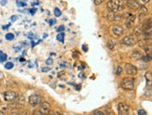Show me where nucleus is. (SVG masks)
Instances as JSON below:
<instances>
[{
    "mask_svg": "<svg viewBox=\"0 0 152 115\" xmlns=\"http://www.w3.org/2000/svg\"><path fill=\"white\" fill-rule=\"evenodd\" d=\"M115 45H116V41L113 40V39H110V40L108 41V43H107V47H108L110 50L114 49Z\"/></svg>",
    "mask_w": 152,
    "mask_h": 115,
    "instance_id": "15",
    "label": "nucleus"
},
{
    "mask_svg": "<svg viewBox=\"0 0 152 115\" xmlns=\"http://www.w3.org/2000/svg\"><path fill=\"white\" fill-rule=\"evenodd\" d=\"M104 113V115H114V112H113V110H110V109H105V110L102 111Z\"/></svg>",
    "mask_w": 152,
    "mask_h": 115,
    "instance_id": "19",
    "label": "nucleus"
},
{
    "mask_svg": "<svg viewBox=\"0 0 152 115\" xmlns=\"http://www.w3.org/2000/svg\"><path fill=\"white\" fill-rule=\"evenodd\" d=\"M13 66H14L13 63H11V62H8V63L5 65V67L7 69H11L12 67H13Z\"/></svg>",
    "mask_w": 152,
    "mask_h": 115,
    "instance_id": "23",
    "label": "nucleus"
},
{
    "mask_svg": "<svg viewBox=\"0 0 152 115\" xmlns=\"http://www.w3.org/2000/svg\"><path fill=\"white\" fill-rule=\"evenodd\" d=\"M122 1H126V0H122Z\"/></svg>",
    "mask_w": 152,
    "mask_h": 115,
    "instance_id": "43",
    "label": "nucleus"
},
{
    "mask_svg": "<svg viewBox=\"0 0 152 115\" xmlns=\"http://www.w3.org/2000/svg\"><path fill=\"white\" fill-rule=\"evenodd\" d=\"M11 20L12 21V22H14V21H16V20H17V16H12V17L11 18Z\"/></svg>",
    "mask_w": 152,
    "mask_h": 115,
    "instance_id": "35",
    "label": "nucleus"
},
{
    "mask_svg": "<svg viewBox=\"0 0 152 115\" xmlns=\"http://www.w3.org/2000/svg\"><path fill=\"white\" fill-rule=\"evenodd\" d=\"M146 78L147 79H148V82H151V71H148L146 74Z\"/></svg>",
    "mask_w": 152,
    "mask_h": 115,
    "instance_id": "26",
    "label": "nucleus"
},
{
    "mask_svg": "<svg viewBox=\"0 0 152 115\" xmlns=\"http://www.w3.org/2000/svg\"><path fill=\"white\" fill-rule=\"evenodd\" d=\"M92 115H104V113H103L101 110H95V111H93Z\"/></svg>",
    "mask_w": 152,
    "mask_h": 115,
    "instance_id": "25",
    "label": "nucleus"
},
{
    "mask_svg": "<svg viewBox=\"0 0 152 115\" xmlns=\"http://www.w3.org/2000/svg\"><path fill=\"white\" fill-rule=\"evenodd\" d=\"M45 63H46V65H53V63H54V61H53V59L52 58H48L46 61H45Z\"/></svg>",
    "mask_w": 152,
    "mask_h": 115,
    "instance_id": "28",
    "label": "nucleus"
},
{
    "mask_svg": "<svg viewBox=\"0 0 152 115\" xmlns=\"http://www.w3.org/2000/svg\"><path fill=\"white\" fill-rule=\"evenodd\" d=\"M118 115H128L129 114V106L126 103H119L117 106Z\"/></svg>",
    "mask_w": 152,
    "mask_h": 115,
    "instance_id": "7",
    "label": "nucleus"
},
{
    "mask_svg": "<svg viewBox=\"0 0 152 115\" xmlns=\"http://www.w3.org/2000/svg\"><path fill=\"white\" fill-rule=\"evenodd\" d=\"M83 50H84V52H87V45H83Z\"/></svg>",
    "mask_w": 152,
    "mask_h": 115,
    "instance_id": "36",
    "label": "nucleus"
},
{
    "mask_svg": "<svg viewBox=\"0 0 152 115\" xmlns=\"http://www.w3.org/2000/svg\"><path fill=\"white\" fill-rule=\"evenodd\" d=\"M107 8L110 11L117 12L124 8V3L122 0H109L107 2Z\"/></svg>",
    "mask_w": 152,
    "mask_h": 115,
    "instance_id": "1",
    "label": "nucleus"
},
{
    "mask_svg": "<svg viewBox=\"0 0 152 115\" xmlns=\"http://www.w3.org/2000/svg\"><path fill=\"white\" fill-rule=\"evenodd\" d=\"M6 39L8 41H11V40H13L14 39V35L12 33H8L7 35H6Z\"/></svg>",
    "mask_w": 152,
    "mask_h": 115,
    "instance_id": "17",
    "label": "nucleus"
},
{
    "mask_svg": "<svg viewBox=\"0 0 152 115\" xmlns=\"http://www.w3.org/2000/svg\"><path fill=\"white\" fill-rule=\"evenodd\" d=\"M5 60H7V54L3 53V52L0 51V62H4Z\"/></svg>",
    "mask_w": 152,
    "mask_h": 115,
    "instance_id": "20",
    "label": "nucleus"
},
{
    "mask_svg": "<svg viewBox=\"0 0 152 115\" xmlns=\"http://www.w3.org/2000/svg\"><path fill=\"white\" fill-rule=\"evenodd\" d=\"M17 6H19V7H25V3H22V2H19V1H18V2H17Z\"/></svg>",
    "mask_w": 152,
    "mask_h": 115,
    "instance_id": "33",
    "label": "nucleus"
},
{
    "mask_svg": "<svg viewBox=\"0 0 152 115\" xmlns=\"http://www.w3.org/2000/svg\"><path fill=\"white\" fill-rule=\"evenodd\" d=\"M30 13H31V14H32V15H33V14H34V13H35V11H36V8H35V9H30Z\"/></svg>",
    "mask_w": 152,
    "mask_h": 115,
    "instance_id": "37",
    "label": "nucleus"
},
{
    "mask_svg": "<svg viewBox=\"0 0 152 115\" xmlns=\"http://www.w3.org/2000/svg\"><path fill=\"white\" fill-rule=\"evenodd\" d=\"M0 115H6L4 112H2V111H0Z\"/></svg>",
    "mask_w": 152,
    "mask_h": 115,
    "instance_id": "41",
    "label": "nucleus"
},
{
    "mask_svg": "<svg viewBox=\"0 0 152 115\" xmlns=\"http://www.w3.org/2000/svg\"><path fill=\"white\" fill-rule=\"evenodd\" d=\"M137 42H138V39L132 36L125 37V38L121 40V43H122L123 45H126V46H132V45H135Z\"/></svg>",
    "mask_w": 152,
    "mask_h": 115,
    "instance_id": "3",
    "label": "nucleus"
},
{
    "mask_svg": "<svg viewBox=\"0 0 152 115\" xmlns=\"http://www.w3.org/2000/svg\"><path fill=\"white\" fill-rule=\"evenodd\" d=\"M121 87L124 90L132 91L134 89V79L131 78H125L121 80Z\"/></svg>",
    "mask_w": 152,
    "mask_h": 115,
    "instance_id": "2",
    "label": "nucleus"
},
{
    "mask_svg": "<svg viewBox=\"0 0 152 115\" xmlns=\"http://www.w3.org/2000/svg\"><path fill=\"white\" fill-rule=\"evenodd\" d=\"M122 18V16L120 14L117 13V12H113V11H110L108 14H107V19L110 21V22H117V21H120Z\"/></svg>",
    "mask_w": 152,
    "mask_h": 115,
    "instance_id": "10",
    "label": "nucleus"
},
{
    "mask_svg": "<svg viewBox=\"0 0 152 115\" xmlns=\"http://www.w3.org/2000/svg\"><path fill=\"white\" fill-rule=\"evenodd\" d=\"M143 60H144V62H146V63H148V62H150L151 61V54H148V55H146V56H143V58H142Z\"/></svg>",
    "mask_w": 152,
    "mask_h": 115,
    "instance_id": "18",
    "label": "nucleus"
},
{
    "mask_svg": "<svg viewBox=\"0 0 152 115\" xmlns=\"http://www.w3.org/2000/svg\"><path fill=\"white\" fill-rule=\"evenodd\" d=\"M134 21H135V15L132 13H129L126 17L125 25L128 28H131L134 25Z\"/></svg>",
    "mask_w": 152,
    "mask_h": 115,
    "instance_id": "8",
    "label": "nucleus"
},
{
    "mask_svg": "<svg viewBox=\"0 0 152 115\" xmlns=\"http://www.w3.org/2000/svg\"><path fill=\"white\" fill-rule=\"evenodd\" d=\"M32 115H44V114H42L41 112H40V111H37V110H34L32 112Z\"/></svg>",
    "mask_w": 152,
    "mask_h": 115,
    "instance_id": "31",
    "label": "nucleus"
},
{
    "mask_svg": "<svg viewBox=\"0 0 152 115\" xmlns=\"http://www.w3.org/2000/svg\"><path fill=\"white\" fill-rule=\"evenodd\" d=\"M125 68H126V72H127L128 75L135 76V75L137 74V68H136L134 66L130 65V64H126Z\"/></svg>",
    "mask_w": 152,
    "mask_h": 115,
    "instance_id": "11",
    "label": "nucleus"
},
{
    "mask_svg": "<svg viewBox=\"0 0 152 115\" xmlns=\"http://www.w3.org/2000/svg\"><path fill=\"white\" fill-rule=\"evenodd\" d=\"M147 14V8L144 5L140 6V8H139V15L141 17H143V16H146Z\"/></svg>",
    "mask_w": 152,
    "mask_h": 115,
    "instance_id": "14",
    "label": "nucleus"
},
{
    "mask_svg": "<svg viewBox=\"0 0 152 115\" xmlns=\"http://www.w3.org/2000/svg\"><path fill=\"white\" fill-rule=\"evenodd\" d=\"M143 53H142L141 52H139V51H134V52H132V54H131V57L133 58V59H135V60H140V59H142L143 58Z\"/></svg>",
    "mask_w": 152,
    "mask_h": 115,
    "instance_id": "13",
    "label": "nucleus"
},
{
    "mask_svg": "<svg viewBox=\"0 0 152 115\" xmlns=\"http://www.w3.org/2000/svg\"><path fill=\"white\" fill-rule=\"evenodd\" d=\"M6 4H7V0H3L2 2H1V5H6Z\"/></svg>",
    "mask_w": 152,
    "mask_h": 115,
    "instance_id": "38",
    "label": "nucleus"
},
{
    "mask_svg": "<svg viewBox=\"0 0 152 115\" xmlns=\"http://www.w3.org/2000/svg\"><path fill=\"white\" fill-rule=\"evenodd\" d=\"M49 70H51V67H42L41 68V71L42 72H47L49 71Z\"/></svg>",
    "mask_w": 152,
    "mask_h": 115,
    "instance_id": "30",
    "label": "nucleus"
},
{
    "mask_svg": "<svg viewBox=\"0 0 152 115\" xmlns=\"http://www.w3.org/2000/svg\"><path fill=\"white\" fill-rule=\"evenodd\" d=\"M138 115H147V113L145 110H138Z\"/></svg>",
    "mask_w": 152,
    "mask_h": 115,
    "instance_id": "29",
    "label": "nucleus"
},
{
    "mask_svg": "<svg viewBox=\"0 0 152 115\" xmlns=\"http://www.w3.org/2000/svg\"><path fill=\"white\" fill-rule=\"evenodd\" d=\"M41 96H39V95H32V96H30L29 98H28L29 105L32 106V107L38 106V105L41 103Z\"/></svg>",
    "mask_w": 152,
    "mask_h": 115,
    "instance_id": "6",
    "label": "nucleus"
},
{
    "mask_svg": "<svg viewBox=\"0 0 152 115\" xmlns=\"http://www.w3.org/2000/svg\"><path fill=\"white\" fill-rule=\"evenodd\" d=\"M50 110H51V106L48 102L44 101L41 104V107H40V112H41L42 114H49Z\"/></svg>",
    "mask_w": 152,
    "mask_h": 115,
    "instance_id": "9",
    "label": "nucleus"
},
{
    "mask_svg": "<svg viewBox=\"0 0 152 115\" xmlns=\"http://www.w3.org/2000/svg\"><path fill=\"white\" fill-rule=\"evenodd\" d=\"M126 6L127 8L132 10H138L140 8V3L138 0H126Z\"/></svg>",
    "mask_w": 152,
    "mask_h": 115,
    "instance_id": "5",
    "label": "nucleus"
},
{
    "mask_svg": "<svg viewBox=\"0 0 152 115\" xmlns=\"http://www.w3.org/2000/svg\"><path fill=\"white\" fill-rule=\"evenodd\" d=\"M138 1H140V2H141L143 5H145V4H147V3L149 2L150 0H138Z\"/></svg>",
    "mask_w": 152,
    "mask_h": 115,
    "instance_id": "32",
    "label": "nucleus"
},
{
    "mask_svg": "<svg viewBox=\"0 0 152 115\" xmlns=\"http://www.w3.org/2000/svg\"><path fill=\"white\" fill-rule=\"evenodd\" d=\"M64 29H65V27H64V25H60L59 27H58V31H60V32H61V31H63Z\"/></svg>",
    "mask_w": 152,
    "mask_h": 115,
    "instance_id": "34",
    "label": "nucleus"
},
{
    "mask_svg": "<svg viewBox=\"0 0 152 115\" xmlns=\"http://www.w3.org/2000/svg\"><path fill=\"white\" fill-rule=\"evenodd\" d=\"M57 40H59L60 42H63L64 41V34L60 33L59 35H57Z\"/></svg>",
    "mask_w": 152,
    "mask_h": 115,
    "instance_id": "24",
    "label": "nucleus"
},
{
    "mask_svg": "<svg viewBox=\"0 0 152 115\" xmlns=\"http://www.w3.org/2000/svg\"><path fill=\"white\" fill-rule=\"evenodd\" d=\"M115 73H116V75H120L121 73H122V67H121L120 66H117V68H116Z\"/></svg>",
    "mask_w": 152,
    "mask_h": 115,
    "instance_id": "21",
    "label": "nucleus"
},
{
    "mask_svg": "<svg viewBox=\"0 0 152 115\" xmlns=\"http://www.w3.org/2000/svg\"><path fill=\"white\" fill-rule=\"evenodd\" d=\"M23 1H24V2H25V1H26V0H23Z\"/></svg>",
    "mask_w": 152,
    "mask_h": 115,
    "instance_id": "42",
    "label": "nucleus"
},
{
    "mask_svg": "<svg viewBox=\"0 0 152 115\" xmlns=\"http://www.w3.org/2000/svg\"><path fill=\"white\" fill-rule=\"evenodd\" d=\"M104 1H105V0H94V4L99 6V5H101V4H102Z\"/></svg>",
    "mask_w": 152,
    "mask_h": 115,
    "instance_id": "27",
    "label": "nucleus"
},
{
    "mask_svg": "<svg viewBox=\"0 0 152 115\" xmlns=\"http://www.w3.org/2000/svg\"><path fill=\"white\" fill-rule=\"evenodd\" d=\"M133 32H134V35H136V36H140V35L142 34V32H143L142 26H138V27H136Z\"/></svg>",
    "mask_w": 152,
    "mask_h": 115,
    "instance_id": "16",
    "label": "nucleus"
},
{
    "mask_svg": "<svg viewBox=\"0 0 152 115\" xmlns=\"http://www.w3.org/2000/svg\"><path fill=\"white\" fill-rule=\"evenodd\" d=\"M54 115H65V114H61L59 112H54Z\"/></svg>",
    "mask_w": 152,
    "mask_h": 115,
    "instance_id": "40",
    "label": "nucleus"
},
{
    "mask_svg": "<svg viewBox=\"0 0 152 115\" xmlns=\"http://www.w3.org/2000/svg\"><path fill=\"white\" fill-rule=\"evenodd\" d=\"M112 32H113V34H114L115 36L120 37V36H122L123 35L124 30H123L122 26H120V25H116L112 27Z\"/></svg>",
    "mask_w": 152,
    "mask_h": 115,
    "instance_id": "12",
    "label": "nucleus"
},
{
    "mask_svg": "<svg viewBox=\"0 0 152 115\" xmlns=\"http://www.w3.org/2000/svg\"><path fill=\"white\" fill-rule=\"evenodd\" d=\"M54 15H55L56 17H60V16H61V11H60L59 8H54Z\"/></svg>",
    "mask_w": 152,
    "mask_h": 115,
    "instance_id": "22",
    "label": "nucleus"
},
{
    "mask_svg": "<svg viewBox=\"0 0 152 115\" xmlns=\"http://www.w3.org/2000/svg\"><path fill=\"white\" fill-rule=\"evenodd\" d=\"M49 24H50V25H54V20H51V21H50Z\"/></svg>",
    "mask_w": 152,
    "mask_h": 115,
    "instance_id": "39",
    "label": "nucleus"
},
{
    "mask_svg": "<svg viewBox=\"0 0 152 115\" xmlns=\"http://www.w3.org/2000/svg\"><path fill=\"white\" fill-rule=\"evenodd\" d=\"M17 98H18V94H17L16 92L8 91V92H6V93L4 94V99H5L6 101L11 102V101L16 100Z\"/></svg>",
    "mask_w": 152,
    "mask_h": 115,
    "instance_id": "4",
    "label": "nucleus"
}]
</instances>
